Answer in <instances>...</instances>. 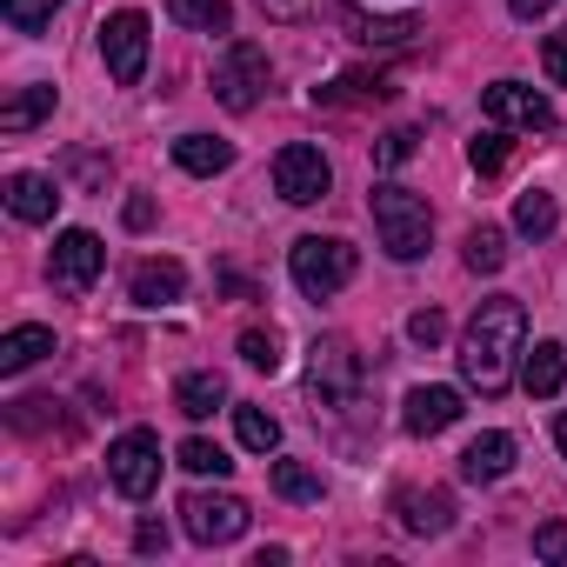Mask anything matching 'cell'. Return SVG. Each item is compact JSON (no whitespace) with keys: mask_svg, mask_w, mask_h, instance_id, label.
I'll use <instances>...</instances> for the list:
<instances>
[{"mask_svg":"<svg viewBox=\"0 0 567 567\" xmlns=\"http://www.w3.org/2000/svg\"><path fill=\"white\" fill-rule=\"evenodd\" d=\"M481 107H487V121L520 127V134H554V127H560L554 101H547L540 87H527V81H494V87L481 94Z\"/></svg>","mask_w":567,"mask_h":567,"instance_id":"obj_11","label":"cell"},{"mask_svg":"<svg viewBox=\"0 0 567 567\" xmlns=\"http://www.w3.org/2000/svg\"><path fill=\"white\" fill-rule=\"evenodd\" d=\"M247 501L240 494H207V487H194L187 501H181V527L200 540V547H227V540H240L247 534Z\"/></svg>","mask_w":567,"mask_h":567,"instance_id":"obj_10","label":"cell"},{"mask_svg":"<svg viewBox=\"0 0 567 567\" xmlns=\"http://www.w3.org/2000/svg\"><path fill=\"white\" fill-rule=\"evenodd\" d=\"M328 187H334V167L315 141H288L274 154V194L288 207H315V200H328Z\"/></svg>","mask_w":567,"mask_h":567,"instance_id":"obj_7","label":"cell"},{"mask_svg":"<svg viewBox=\"0 0 567 567\" xmlns=\"http://www.w3.org/2000/svg\"><path fill=\"white\" fill-rule=\"evenodd\" d=\"M134 547H141V554H167V527H161V520H141V527H134Z\"/></svg>","mask_w":567,"mask_h":567,"instance_id":"obj_38","label":"cell"},{"mask_svg":"<svg viewBox=\"0 0 567 567\" xmlns=\"http://www.w3.org/2000/svg\"><path fill=\"white\" fill-rule=\"evenodd\" d=\"M54 101H61V94H54L48 81H34V87H14L8 101H0V134H34V127L54 114Z\"/></svg>","mask_w":567,"mask_h":567,"instance_id":"obj_19","label":"cell"},{"mask_svg":"<svg viewBox=\"0 0 567 567\" xmlns=\"http://www.w3.org/2000/svg\"><path fill=\"white\" fill-rule=\"evenodd\" d=\"M174 161L207 181V174H227L234 167V141H220V134H181L174 141Z\"/></svg>","mask_w":567,"mask_h":567,"instance_id":"obj_22","label":"cell"},{"mask_svg":"<svg viewBox=\"0 0 567 567\" xmlns=\"http://www.w3.org/2000/svg\"><path fill=\"white\" fill-rule=\"evenodd\" d=\"M234 434H240L247 454H274L280 447V421L267 408H234Z\"/></svg>","mask_w":567,"mask_h":567,"instance_id":"obj_28","label":"cell"},{"mask_svg":"<svg viewBox=\"0 0 567 567\" xmlns=\"http://www.w3.org/2000/svg\"><path fill=\"white\" fill-rule=\"evenodd\" d=\"M267 94V48L260 41H227L214 61V101L227 114H254Z\"/></svg>","mask_w":567,"mask_h":567,"instance_id":"obj_4","label":"cell"},{"mask_svg":"<svg viewBox=\"0 0 567 567\" xmlns=\"http://www.w3.org/2000/svg\"><path fill=\"white\" fill-rule=\"evenodd\" d=\"M534 554L540 560H567V520H540L534 527Z\"/></svg>","mask_w":567,"mask_h":567,"instance_id":"obj_37","label":"cell"},{"mask_svg":"<svg viewBox=\"0 0 567 567\" xmlns=\"http://www.w3.org/2000/svg\"><path fill=\"white\" fill-rule=\"evenodd\" d=\"M341 21H348V34H354L361 48H408V41L421 34L414 14H368V8H348Z\"/></svg>","mask_w":567,"mask_h":567,"instance_id":"obj_17","label":"cell"},{"mask_svg":"<svg viewBox=\"0 0 567 567\" xmlns=\"http://www.w3.org/2000/svg\"><path fill=\"white\" fill-rule=\"evenodd\" d=\"M368 101H394L388 74H341L328 87H315V107H368Z\"/></svg>","mask_w":567,"mask_h":567,"instance_id":"obj_20","label":"cell"},{"mask_svg":"<svg viewBox=\"0 0 567 567\" xmlns=\"http://www.w3.org/2000/svg\"><path fill=\"white\" fill-rule=\"evenodd\" d=\"M540 74H547V81H554V87H567V28H560V34H547V41H540Z\"/></svg>","mask_w":567,"mask_h":567,"instance_id":"obj_36","label":"cell"},{"mask_svg":"<svg viewBox=\"0 0 567 567\" xmlns=\"http://www.w3.org/2000/svg\"><path fill=\"white\" fill-rule=\"evenodd\" d=\"M107 481H114L127 501H147V494L161 487V434H147V427L114 434V441H107Z\"/></svg>","mask_w":567,"mask_h":567,"instance_id":"obj_8","label":"cell"},{"mask_svg":"<svg viewBox=\"0 0 567 567\" xmlns=\"http://www.w3.org/2000/svg\"><path fill=\"white\" fill-rule=\"evenodd\" d=\"M461 414H467V408H461V388H408V401H401V427H408L414 441L447 434Z\"/></svg>","mask_w":567,"mask_h":567,"instance_id":"obj_12","label":"cell"},{"mask_svg":"<svg viewBox=\"0 0 567 567\" xmlns=\"http://www.w3.org/2000/svg\"><path fill=\"white\" fill-rule=\"evenodd\" d=\"M174 408H181L187 421H207L214 408H227V381H220L214 368H194V374L174 381Z\"/></svg>","mask_w":567,"mask_h":567,"instance_id":"obj_21","label":"cell"},{"mask_svg":"<svg viewBox=\"0 0 567 567\" xmlns=\"http://www.w3.org/2000/svg\"><path fill=\"white\" fill-rule=\"evenodd\" d=\"M308 394L321 408H354V394H361V354L341 334H321L308 348Z\"/></svg>","mask_w":567,"mask_h":567,"instance_id":"obj_6","label":"cell"},{"mask_svg":"<svg viewBox=\"0 0 567 567\" xmlns=\"http://www.w3.org/2000/svg\"><path fill=\"white\" fill-rule=\"evenodd\" d=\"M101 267H107V247H101V234H87V227H68V234H54V254H48V280L61 295H87L94 280H101Z\"/></svg>","mask_w":567,"mask_h":567,"instance_id":"obj_9","label":"cell"},{"mask_svg":"<svg viewBox=\"0 0 567 567\" xmlns=\"http://www.w3.org/2000/svg\"><path fill=\"white\" fill-rule=\"evenodd\" d=\"M560 227V207H554V194L547 187H527L520 200H514V234H527V240H547Z\"/></svg>","mask_w":567,"mask_h":567,"instance_id":"obj_26","label":"cell"},{"mask_svg":"<svg viewBox=\"0 0 567 567\" xmlns=\"http://www.w3.org/2000/svg\"><path fill=\"white\" fill-rule=\"evenodd\" d=\"M547 8H554V0H507V14H514V21H540Z\"/></svg>","mask_w":567,"mask_h":567,"instance_id":"obj_40","label":"cell"},{"mask_svg":"<svg viewBox=\"0 0 567 567\" xmlns=\"http://www.w3.org/2000/svg\"><path fill=\"white\" fill-rule=\"evenodd\" d=\"M394 520H401L408 534L434 540V534L454 527V494H447V487H401V494H394Z\"/></svg>","mask_w":567,"mask_h":567,"instance_id":"obj_13","label":"cell"},{"mask_svg":"<svg viewBox=\"0 0 567 567\" xmlns=\"http://www.w3.org/2000/svg\"><path fill=\"white\" fill-rule=\"evenodd\" d=\"M48 354H54V328H14V334H0V374H28Z\"/></svg>","mask_w":567,"mask_h":567,"instance_id":"obj_23","label":"cell"},{"mask_svg":"<svg viewBox=\"0 0 567 567\" xmlns=\"http://www.w3.org/2000/svg\"><path fill=\"white\" fill-rule=\"evenodd\" d=\"M174 461H181L187 474H214V481H220V474L234 467V461H227V447H220V441H207V434H194V441H181V454H174Z\"/></svg>","mask_w":567,"mask_h":567,"instance_id":"obj_30","label":"cell"},{"mask_svg":"<svg viewBox=\"0 0 567 567\" xmlns=\"http://www.w3.org/2000/svg\"><path fill=\"white\" fill-rule=\"evenodd\" d=\"M514 354H527V308L514 295H494V301L474 308V321L461 334V354H454L461 361V381L494 401L514 381Z\"/></svg>","mask_w":567,"mask_h":567,"instance_id":"obj_1","label":"cell"},{"mask_svg":"<svg viewBox=\"0 0 567 567\" xmlns=\"http://www.w3.org/2000/svg\"><path fill=\"white\" fill-rule=\"evenodd\" d=\"M274 494L295 501V507H315V501L328 494V481H321V467H308V461H274Z\"/></svg>","mask_w":567,"mask_h":567,"instance_id":"obj_24","label":"cell"},{"mask_svg":"<svg viewBox=\"0 0 567 567\" xmlns=\"http://www.w3.org/2000/svg\"><path fill=\"white\" fill-rule=\"evenodd\" d=\"M61 8L68 0H0V21H8L14 34H41V28H54Z\"/></svg>","mask_w":567,"mask_h":567,"instance_id":"obj_29","label":"cell"},{"mask_svg":"<svg viewBox=\"0 0 567 567\" xmlns=\"http://www.w3.org/2000/svg\"><path fill=\"white\" fill-rule=\"evenodd\" d=\"M121 220H127L134 234H141V227H154V200H147V194H134V200L121 207Z\"/></svg>","mask_w":567,"mask_h":567,"instance_id":"obj_39","label":"cell"},{"mask_svg":"<svg viewBox=\"0 0 567 567\" xmlns=\"http://www.w3.org/2000/svg\"><path fill=\"white\" fill-rule=\"evenodd\" d=\"M354 247L341 240V234H301L295 247H288V274H295V288L308 295V301H328V295H341L348 280H354Z\"/></svg>","mask_w":567,"mask_h":567,"instance_id":"obj_3","label":"cell"},{"mask_svg":"<svg viewBox=\"0 0 567 567\" xmlns=\"http://www.w3.org/2000/svg\"><path fill=\"white\" fill-rule=\"evenodd\" d=\"M368 214H374V234H381L388 260H421V254H427V240H434V214H427V200H421L414 187L381 181V187L368 194Z\"/></svg>","mask_w":567,"mask_h":567,"instance_id":"obj_2","label":"cell"},{"mask_svg":"<svg viewBox=\"0 0 567 567\" xmlns=\"http://www.w3.org/2000/svg\"><path fill=\"white\" fill-rule=\"evenodd\" d=\"M127 295H134V308H174L187 295V267L181 260H141L134 280H127Z\"/></svg>","mask_w":567,"mask_h":567,"instance_id":"obj_16","label":"cell"},{"mask_svg":"<svg viewBox=\"0 0 567 567\" xmlns=\"http://www.w3.org/2000/svg\"><path fill=\"white\" fill-rule=\"evenodd\" d=\"M8 214L14 220H28V227H48L54 220V207H61V187H54V174H8Z\"/></svg>","mask_w":567,"mask_h":567,"instance_id":"obj_15","label":"cell"},{"mask_svg":"<svg viewBox=\"0 0 567 567\" xmlns=\"http://www.w3.org/2000/svg\"><path fill=\"white\" fill-rule=\"evenodd\" d=\"M167 14L187 34H234V8H227V0H167Z\"/></svg>","mask_w":567,"mask_h":567,"instance_id":"obj_25","label":"cell"},{"mask_svg":"<svg viewBox=\"0 0 567 567\" xmlns=\"http://www.w3.org/2000/svg\"><path fill=\"white\" fill-rule=\"evenodd\" d=\"M461 260H467L474 274H501V267H507V234H501V227H487V220H481V227H467Z\"/></svg>","mask_w":567,"mask_h":567,"instance_id":"obj_27","label":"cell"},{"mask_svg":"<svg viewBox=\"0 0 567 567\" xmlns=\"http://www.w3.org/2000/svg\"><path fill=\"white\" fill-rule=\"evenodd\" d=\"M240 361L260 368V374H274V368H280V334H274V328H247V334H240Z\"/></svg>","mask_w":567,"mask_h":567,"instance_id":"obj_32","label":"cell"},{"mask_svg":"<svg viewBox=\"0 0 567 567\" xmlns=\"http://www.w3.org/2000/svg\"><path fill=\"white\" fill-rule=\"evenodd\" d=\"M554 441H560V454H567V414H560V421H554Z\"/></svg>","mask_w":567,"mask_h":567,"instance_id":"obj_41","label":"cell"},{"mask_svg":"<svg viewBox=\"0 0 567 567\" xmlns=\"http://www.w3.org/2000/svg\"><path fill=\"white\" fill-rule=\"evenodd\" d=\"M467 167H474V174H501V167H507V134H501V121L467 141Z\"/></svg>","mask_w":567,"mask_h":567,"instance_id":"obj_31","label":"cell"},{"mask_svg":"<svg viewBox=\"0 0 567 567\" xmlns=\"http://www.w3.org/2000/svg\"><path fill=\"white\" fill-rule=\"evenodd\" d=\"M147 54H154V34H147V14L141 8H121V14L101 21V61L114 74V87H141Z\"/></svg>","mask_w":567,"mask_h":567,"instance_id":"obj_5","label":"cell"},{"mask_svg":"<svg viewBox=\"0 0 567 567\" xmlns=\"http://www.w3.org/2000/svg\"><path fill=\"white\" fill-rule=\"evenodd\" d=\"M507 474H514V434L487 427V434H474V441L461 447V481L487 487V481H507Z\"/></svg>","mask_w":567,"mask_h":567,"instance_id":"obj_14","label":"cell"},{"mask_svg":"<svg viewBox=\"0 0 567 567\" xmlns=\"http://www.w3.org/2000/svg\"><path fill=\"white\" fill-rule=\"evenodd\" d=\"M414 147H421L414 127H388V134L374 141V167H401V161H414Z\"/></svg>","mask_w":567,"mask_h":567,"instance_id":"obj_33","label":"cell"},{"mask_svg":"<svg viewBox=\"0 0 567 567\" xmlns=\"http://www.w3.org/2000/svg\"><path fill=\"white\" fill-rule=\"evenodd\" d=\"M254 8L267 14V21H280V28H301V21H315L328 0H254Z\"/></svg>","mask_w":567,"mask_h":567,"instance_id":"obj_34","label":"cell"},{"mask_svg":"<svg viewBox=\"0 0 567 567\" xmlns=\"http://www.w3.org/2000/svg\"><path fill=\"white\" fill-rule=\"evenodd\" d=\"M408 341H414V348H441V341H447V315H441V308L408 315Z\"/></svg>","mask_w":567,"mask_h":567,"instance_id":"obj_35","label":"cell"},{"mask_svg":"<svg viewBox=\"0 0 567 567\" xmlns=\"http://www.w3.org/2000/svg\"><path fill=\"white\" fill-rule=\"evenodd\" d=\"M520 388H527L534 401H554V394L567 388V348H560V341H534V354L520 361Z\"/></svg>","mask_w":567,"mask_h":567,"instance_id":"obj_18","label":"cell"}]
</instances>
